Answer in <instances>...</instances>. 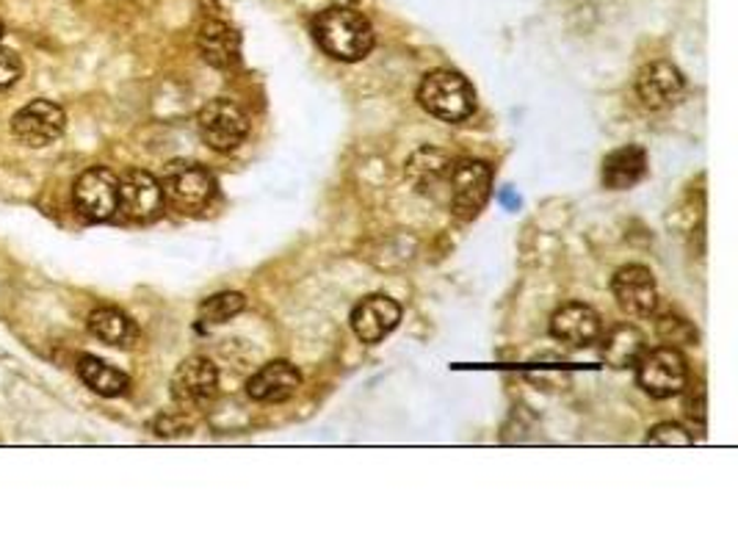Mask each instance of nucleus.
Wrapping results in <instances>:
<instances>
[{
  "label": "nucleus",
  "instance_id": "f257e3e1",
  "mask_svg": "<svg viewBox=\"0 0 738 553\" xmlns=\"http://www.w3.org/2000/svg\"><path fill=\"white\" fill-rule=\"evenodd\" d=\"M313 36L321 51L335 62H363L374 51V25L352 7H330L313 20Z\"/></svg>",
  "mask_w": 738,
  "mask_h": 553
},
{
  "label": "nucleus",
  "instance_id": "412c9836",
  "mask_svg": "<svg viewBox=\"0 0 738 553\" xmlns=\"http://www.w3.org/2000/svg\"><path fill=\"white\" fill-rule=\"evenodd\" d=\"M244 308H246L244 294H238V291L213 294V297H207L205 302L200 305V321L207 327H218V325H224V321L235 319V316H238Z\"/></svg>",
  "mask_w": 738,
  "mask_h": 553
},
{
  "label": "nucleus",
  "instance_id": "5701e85b",
  "mask_svg": "<svg viewBox=\"0 0 738 553\" xmlns=\"http://www.w3.org/2000/svg\"><path fill=\"white\" fill-rule=\"evenodd\" d=\"M694 443V437H692V432L686 429V426H681V424H672V421H664V424H659V426H653V429H650V435H648V446H675V448H681V446H692Z\"/></svg>",
  "mask_w": 738,
  "mask_h": 553
},
{
  "label": "nucleus",
  "instance_id": "393cba45",
  "mask_svg": "<svg viewBox=\"0 0 738 553\" xmlns=\"http://www.w3.org/2000/svg\"><path fill=\"white\" fill-rule=\"evenodd\" d=\"M335 7H352V3H357V0H332Z\"/></svg>",
  "mask_w": 738,
  "mask_h": 553
},
{
  "label": "nucleus",
  "instance_id": "a211bd4d",
  "mask_svg": "<svg viewBox=\"0 0 738 553\" xmlns=\"http://www.w3.org/2000/svg\"><path fill=\"white\" fill-rule=\"evenodd\" d=\"M600 358L611 369H631L648 349V338L633 325H617L609 332H600Z\"/></svg>",
  "mask_w": 738,
  "mask_h": 553
},
{
  "label": "nucleus",
  "instance_id": "0eeeda50",
  "mask_svg": "<svg viewBox=\"0 0 738 553\" xmlns=\"http://www.w3.org/2000/svg\"><path fill=\"white\" fill-rule=\"evenodd\" d=\"M73 200L86 222H108L119 211V178L106 167L86 169L75 183Z\"/></svg>",
  "mask_w": 738,
  "mask_h": 553
},
{
  "label": "nucleus",
  "instance_id": "4be33fe9",
  "mask_svg": "<svg viewBox=\"0 0 738 553\" xmlns=\"http://www.w3.org/2000/svg\"><path fill=\"white\" fill-rule=\"evenodd\" d=\"M655 330H659L661 341H664L666 347H688V343H697V330L692 327V321L681 319V316L675 313L661 316Z\"/></svg>",
  "mask_w": 738,
  "mask_h": 553
},
{
  "label": "nucleus",
  "instance_id": "4468645a",
  "mask_svg": "<svg viewBox=\"0 0 738 553\" xmlns=\"http://www.w3.org/2000/svg\"><path fill=\"white\" fill-rule=\"evenodd\" d=\"M600 332H603V321H600L598 310L584 302H567L550 316V336L570 349L592 347Z\"/></svg>",
  "mask_w": 738,
  "mask_h": 553
},
{
  "label": "nucleus",
  "instance_id": "9d476101",
  "mask_svg": "<svg viewBox=\"0 0 738 553\" xmlns=\"http://www.w3.org/2000/svg\"><path fill=\"white\" fill-rule=\"evenodd\" d=\"M163 189L161 180L152 178L145 169H130L119 180V213L130 222H156L163 213Z\"/></svg>",
  "mask_w": 738,
  "mask_h": 553
},
{
  "label": "nucleus",
  "instance_id": "f3484780",
  "mask_svg": "<svg viewBox=\"0 0 738 553\" xmlns=\"http://www.w3.org/2000/svg\"><path fill=\"white\" fill-rule=\"evenodd\" d=\"M196 45H200L202 59L216 70L235 67L240 59L238 31L233 25L222 23V20H207V23H202L200 34H196Z\"/></svg>",
  "mask_w": 738,
  "mask_h": 553
},
{
  "label": "nucleus",
  "instance_id": "f03ea898",
  "mask_svg": "<svg viewBox=\"0 0 738 553\" xmlns=\"http://www.w3.org/2000/svg\"><path fill=\"white\" fill-rule=\"evenodd\" d=\"M492 194V169L475 158H453L431 200L446 202L457 219H475Z\"/></svg>",
  "mask_w": 738,
  "mask_h": 553
},
{
  "label": "nucleus",
  "instance_id": "f8f14e48",
  "mask_svg": "<svg viewBox=\"0 0 738 553\" xmlns=\"http://www.w3.org/2000/svg\"><path fill=\"white\" fill-rule=\"evenodd\" d=\"M637 95L650 111L675 108L686 95V78L672 62H650L637 75Z\"/></svg>",
  "mask_w": 738,
  "mask_h": 553
},
{
  "label": "nucleus",
  "instance_id": "423d86ee",
  "mask_svg": "<svg viewBox=\"0 0 738 553\" xmlns=\"http://www.w3.org/2000/svg\"><path fill=\"white\" fill-rule=\"evenodd\" d=\"M196 128L202 141L216 152H233L249 136V119L227 97H216L196 114Z\"/></svg>",
  "mask_w": 738,
  "mask_h": 553
},
{
  "label": "nucleus",
  "instance_id": "39448f33",
  "mask_svg": "<svg viewBox=\"0 0 738 553\" xmlns=\"http://www.w3.org/2000/svg\"><path fill=\"white\" fill-rule=\"evenodd\" d=\"M637 382L648 396L672 398L688 385V360L677 347L644 349L637 363Z\"/></svg>",
  "mask_w": 738,
  "mask_h": 553
},
{
  "label": "nucleus",
  "instance_id": "ddd939ff",
  "mask_svg": "<svg viewBox=\"0 0 738 553\" xmlns=\"http://www.w3.org/2000/svg\"><path fill=\"white\" fill-rule=\"evenodd\" d=\"M352 330L363 343H382L402 321V305L385 294H371L352 310Z\"/></svg>",
  "mask_w": 738,
  "mask_h": 553
},
{
  "label": "nucleus",
  "instance_id": "b1692460",
  "mask_svg": "<svg viewBox=\"0 0 738 553\" xmlns=\"http://www.w3.org/2000/svg\"><path fill=\"white\" fill-rule=\"evenodd\" d=\"M20 78H23V62L18 59V53L0 51V89H9Z\"/></svg>",
  "mask_w": 738,
  "mask_h": 553
},
{
  "label": "nucleus",
  "instance_id": "aec40b11",
  "mask_svg": "<svg viewBox=\"0 0 738 553\" xmlns=\"http://www.w3.org/2000/svg\"><path fill=\"white\" fill-rule=\"evenodd\" d=\"M78 376L92 387V391L108 398L122 396V393L130 387L128 374H122L119 369L108 365L106 360L92 358V354H84V358L78 360Z\"/></svg>",
  "mask_w": 738,
  "mask_h": 553
},
{
  "label": "nucleus",
  "instance_id": "2eb2a0df",
  "mask_svg": "<svg viewBox=\"0 0 738 553\" xmlns=\"http://www.w3.org/2000/svg\"><path fill=\"white\" fill-rule=\"evenodd\" d=\"M299 387H302V374H299L297 365L288 363V360H271V363H266L264 369L255 371V374L249 376V382H246V393H249V398L264 404L288 402V398L297 396Z\"/></svg>",
  "mask_w": 738,
  "mask_h": 553
},
{
  "label": "nucleus",
  "instance_id": "dca6fc26",
  "mask_svg": "<svg viewBox=\"0 0 738 553\" xmlns=\"http://www.w3.org/2000/svg\"><path fill=\"white\" fill-rule=\"evenodd\" d=\"M650 172L648 150L639 145H625L603 158V185L611 191H628L642 183Z\"/></svg>",
  "mask_w": 738,
  "mask_h": 553
},
{
  "label": "nucleus",
  "instance_id": "1a4fd4ad",
  "mask_svg": "<svg viewBox=\"0 0 738 553\" xmlns=\"http://www.w3.org/2000/svg\"><path fill=\"white\" fill-rule=\"evenodd\" d=\"M64 128H67V114L51 100L29 103L12 117L14 139L29 147L53 145L56 139H62Z\"/></svg>",
  "mask_w": 738,
  "mask_h": 553
},
{
  "label": "nucleus",
  "instance_id": "6ab92c4d",
  "mask_svg": "<svg viewBox=\"0 0 738 553\" xmlns=\"http://www.w3.org/2000/svg\"><path fill=\"white\" fill-rule=\"evenodd\" d=\"M89 332L108 347H133V341L139 338L133 321L117 308H97L89 316Z\"/></svg>",
  "mask_w": 738,
  "mask_h": 553
},
{
  "label": "nucleus",
  "instance_id": "7ed1b4c3",
  "mask_svg": "<svg viewBox=\"0 0 738 553\" xmlns=\"http://www.w3.org/2000/svg\"><path fill=\"white\" fill-rule=\"evenodd\" d=\"M418 103L442 123H464L475 111V89L457 70H431L418 86Z\"/></svg>",
  "mask_w": 738,
  "mask_h": 553
},
{
  "label": "nucleus",
  "instance_id": "20e7f679",
  "mask_svg": "<svg viewBox=\"0 0 738 553\" xmlns=\"http://www.w3.org/2000/svg\"><path fill=\"white\" fill-rule=\"evenodd\" d=\"M163 200L180 213H200L216 200L218 183L213 172L194 161L169 163L161 180Z\"/></svg>",
  "mask_w": 738,
  "mask_h": 553
},
{
  "label": "nucleus",
  "instance_id": "a878e982",
  "mask_svg": "<svg viewBox=\"0 0 738 553\" xmlns=\"http://www.w3.org/2000/svg\"><path fill=\"white\" fill-rule=\"evenodd\" d=\"M3 34H7V29H3V23H0V40H3Z\"/></svg>",
  "mask_w": 738,
  "mask_h": 553
},
{
  "label": "nucleus",
  "instance_id": "9b49d317",
  "mask_svg": "<svg viewBox=\"0 0 738 553\" xmlns=\"http://www.w3.org/2000/svg\"><path fill=\"white\" fill-rule=\"evenodd\" d=\"M611 294H614L622 313L628 316H653L655 305H659L655 277L642 263H628V266L617 268V274L611 277Z\"/></svg>",
  "mask_w": 738,
  "mask_h": 553
},
{
  "label": "nucleus",
  "instance_id": "6e6552de",
  "mask_svg": "<svg viewBox=\"0 0 738 553\" xmlns=\"http://www.w3.org/2000/svg\"><path fill=\"white\" fill-rule=\"evenodd\" d=\"M172 398L185 410H202L216 398L218 371L207 358H185L172 374Z\"/></svg>",
  "mask_w": 738,
  "mask_h": 553
}]
</instances>
